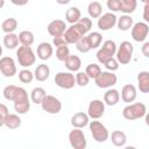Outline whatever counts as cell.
Wrapping results in <instances>:
<instances>
[{"instance_id":"6da1fadb","label":"cell","mask_w":149,"mask_h":149,"mask_svg":"<svg viewBox=\"0 0 149 149\" xmlns=\"http://www.w3.org/2000/svg\"><path fill=\"white\" fill-rule=\"evenodd\" d=\"M92 28V21L90 17H80L76 23H72L70 27L66 28V30L63 34V37L65 38L68 44H76V42L86 35Z\"/></svg>"},{"instance_id":"7a4b0ae2","label":"cell","mask_w":149,"mask_h":149,"mask_svg":"<svg viewBox=\"0 0 149 149\" xmlns=\"http://www.w3.org/2000/svg\"><path fill=\"white\" fill-rule=\"evenodd\" d=\"M14 109L17 114H26L30 109V99L28 97V92L23 88L17 86L16 93L13 99Z\"/></svg>"},{"instance_id":"3957f363","label":"cell","mask_w":149,"mask_h":149,"mask_svg":"<svg viewBox=\"0 0 149 149\" xmlns=\"http://www.w3.org/2000/svg\"><path fill=\"white\" fill-rule=\"evenodd\" d=\"M147 114V106L143 102H134L127 105L122 109V116L126 120L133 121L143 118Z\"/></svg>"},{"instance_id":"277c9868","label":"cell","mask_w":149,"mask_h":149,"mask_svg":"<svg viewBox=\"0 0 149 149\" xmlns=\"http://www.w3.org/2000/svg\"><path fill=\"white\" fill-rule=\"evenodd\" d=\"M16 58H17L19 65H21L22 68H29L34 65L36 61V55L33 51L31 47L21 45L16 50Z\"/></svg>"},{"instance_id":"5b68a950","label":"cell","mask_w":149,"mask_h":149,"mask_svg":"<svg viewBox=\"0 0 149 149\" xmlns=\"http://www.w3.org/2000/svg\"><path fill=\"white\" fill-rule=\"evenodd\" d=\"M133 52H134L133 44L129 41H123L120 43L119 47H116V51H115L116 61L119 62V64L126 65L132 61Z\"/></svg>"},{"instance_id":"8992f818","label":"cell","mask_w":149,"mask_h":149,"mask_svg":"<svg viewBox=\"0 0 149 149\" xmlns=\"http://www.w3.org/2000/svg\"><path fill=\"white\" fill-rule=\"evenodd\" d=\"M116 51V43L113 40H106L102 45H100L99 50L97 51V59L99 63L104 64L107 59L112 58Z\"/></svg>"},{"instance_id":"52a82bcc","label":"cell","mask_w":149,"mask_h":149,"mask_svg":"<svg viewBox=\"0 0 149 149\" xmlns=\"http://www.w3.org/2000/svg\"><path fill=\"white\" fill-rule=\"evenodd\" d=\"M88 127H90V130H91V134H92L93 139L97 142L101 143V142H105V141L108 140L109 133H108V129L106 128V126L102 125V122L97 121L94 119L93 121L88 122Z\"/></svg>"},{"instance_id":"ba28073f","label":"cell","mask_w":149,"mask_h":149,"mask_svg":"<svg viewBox=\"0 0 149 149\" xmlns=\"http://www.w3.org/2000/svg\"><path fill=\"white\" fill-rule=\"evenodd\" d=\"M55 84L61 87V88H64V90H70L72 88L74 85H76V78H74V74L70 71L65 72V71H61V72H57L55 78Z\"/></svg>"},{"instance_id":"9c48e42d","label":"cell","mask_w":149,"mask_h":149,"mask_svg":"<svg viewBox=\"0 0 149 149\" xmlns=\"http://www.w3.org/2000/svg\"><path fill=\"white\" fill-rule=\"evenodd\" d=\"M41 107L44 112L49 114H58L62 111V102L55 95L47 94L41 102Z\"/></svg>"},{"instance_id":"30bf717a","label":"cell","mask_w":149,"mask_h":149,"mask_svg":"<svg viewBox=\"0 0 149 149\" xmlns=\"http://www.w3.org/2000/svg\"><path fill=\"white\" fill-rule=\"evenodd\" d=\"M69 142L73 149H85L87 141L81 128H73L69 133Z\"/></svg>"},{"instance_id":"8fae6325","label":"cell","mask_w":149,"mask_h":149,"mask_svg":"<svg viewBox=\"0 0 149 149\" xmlns=\"http://www.w3.org/2000/svg\"><path fill=\"white\" fill-rule=\"evenodd\" d=\"M94 81L99 88H109L116 84L118 77L112 71H101L99 76L94 78Z\"/></svg>"},{"instance_id":"7c38bea8","label":"cell","mask_w":149,"mask_h":149,"mask_svg":"<svg viewBox=\"0 0 149 149\" xmlns=\"http://www.w3.org/2000/svg\"><path fill=\"white\" fill-rule=\"evenodd\" d=\"M0 72L7 78L15 76L17 72L15 61L9 56L0 57Z\"/></svg>"},{"instance_id":"4fadbf2b","label":"cell","mask_w":149,"mask_h":149,"mask_svg":"<svg viewBox=\"0 0 149 149\" xmlns=\"http://www.w3.org/2000/svg\"><path fill=\"white\" fill-rule=\"evenodd\" d=\"M132 29V37L135 42H144L147 40L149 33V26L147 22H136L133 24Z\"/></svg>"},{"instance_id":"5bb4252c","label":"cell","mask_w":149,"mask_h":149,"mask_svg":"<svg viewBox=\"0 0 149 149\" xmlns=\"http://www.w3.org/2000/svg\"><path fill=\"white\" fill-rule=\"evenodd\" d=\"M105 114V102L99 99H93L90 101L87 107V115L91 119H100Z\"/></svg>"},{"instance_id":"9a60e30c","label":"cell","mask_w":149,"mask_h":149,"mask_svg":"<svg viewBox=\"0 0 149 149\" xmlns=\"http://www.w3.org/2000/svg\"><path fill=\"white\" fill-rule=\"evenodd\" d=\"M116 20H118V17L113 12H108V13L101 14L98 17V28L100 30H102V31L109 30L116 24Z\"/></svg>"},{"instance_id":"2e32d148","label":"cell","mask_w":149,"mask_h":149,"mask_svg":"<svg viewBox=\"0 0 149 149\" xmlns=\"http://www.w3.org/2000/svg\"><path fill=\"white\" fill-rule=\"evenodd\" d=\"M66 23H65V21H63V20H59V19H56V20H52L49 24H48V27H47V30H48V33L52 36V37H55V36H62L63 34H64V31L66 30Z\"/></svg>"},{"instance_id":"e0dca14e","label":"cell","mask_w":149,"mask_h":149,"mask_svg":"<svg viewBox=\"0 0 149 149\" xmlns=\"http://www.w3.org/2000/svg\"><path fill=\"white\" fill-rule=\"evenodd\" d=\"M54 54L52 44L49 42H41L37 45V57L41 61H48Z\"/></svg>"},{"instance_id":"ac0fdd59","label":"cell","mask_w":149,"mask_h":149,"mask_svg":"<svg viewBox=\"0 0 149 149\" xmlns=\"http://www.w3.org/2000/svg\"><path fill=\"white\" fill-rule=\"evenodd\" d=\"M137 97V92H136V87L132 84H126L122 90H121V99L122 101L127 102V104H130L133 101H135Z\"/></svg>"},{"instance_id":"d6986e66","label":"cell","mask_w":149,"mask_h":149,"mask_svg":"<svg viewBox=\"0 0 149 149\" xmlns=\"http://www.w3.org/2000/svg\"><path fill=\"white\" fill-rule=\"evenodd\" d=\"M88 122H90V118L84 112L74 113L71 116V125L73 128H84L88 125Z\"/></svg>"},{"instance_id":"ffe728a7","label":"cell","mask_w":149,"mask_h":149,"mask_svg":"<svg viewBox=\"0 0 149 149\" xmlns=\"http://www.w3.org/2000/svg\"><path fill=\"white\" fill-rule=\"evenodd\" d=\"M120 101V93L118 90L109 87L105 93H104V102L105 105L108 106H115Z\"/></svg>"},{"instance_id":"44dd1931","label":"cell","mask_w":149,"mask_h":149,"mask_svg":"<svg viewBox=\"0 0 149 149\" xmlns=\"http://www.w3.org/2000/svg\"><path fill=\"white\" fill-rule=\"evenodd\" d=\"M64 65L70 72H77V71H79V69L81 66V59L78 56L70 54L66 57V59L64 61Z\"/></svg>"},{"instance_id":"7402d4cb","label":"cell","mask_w":149,"mask_h":149,"mask_svg":"<svg viewBox=\"0 0 149 149\" xmlns=\"http://www.w3.org/2000/svg\"><path fill=\"white\" fill-rule=\"evenodd\" d=\"M50 77V68L47 64H38L34 71V79L37 81H45Z\"/></svg>"},{"instance_id":"603a6c76","label":"cell","mask_w":149,"mask_h":149,"mask_svg":"<svg viewBox=\"0 0 149 149\" xmlns=\"http://www.w3.org/2000/svg\"><path fill=\"white\" fill-rule=\"evenodd\" d=\"M134 24V20L130 16V14H123L120 17H118L116 20V26L119 28V30L121 31H127L129 30Z\"/></svg>"},{"instance_id":"cb8c5ba5","label":"cell","mask_w":149,"mask_h":149,"mask_svg":"<svg viewBox=\"0 0 149 149\" xmlns=\"http://www.w3.org/2000/svg\"><path fill=\"white\" fill-rule=\"evenodd\" d=\"M137 86L142 93L149 92V72L141 71L137 74Z\"/></svg>"},{"instance_id":"d4e9b609","label":"cell","mask_w":149,"mask_h":149,"mask_svg":"<svg viewBox=\"0 0 149 149\" xmlns=\"http://www.w3.org/2000/svg\"><path fill=\"white\" fill-rule=\"evenodd\" d=\"M81 17V12L78 7H70L69 9H66L65 12V21L70 24L76 23L79 19Z\"/></svg>"},{"instance_id":"484cf974","label":"cell","mask_w":149,"mask_h":149,"mask_svg":"<svg viewBox=\"0 0 149 149\" xmlns=\"http://www.w3.org/2000/svg\"><path fill=\"white\" fill-rule=\"evenodd\" d=\"M111 141L115 147H125L127 142V135L121 130H114L111 134Z\"/></svg>"},{"instance_id":"4316f807","label":"cell","mask_w":149,"mask_h":149,"mask_svg":"<svg viewBox=\"0 0 149 149\" xmlns=\"http://www.w3.org/2000/svg\"><path fill=\"white\" fill-rule=\"evenodd\" d=\"M45 95H47V92L43 87H40V86L34 87L30 92V101L36 105H41V102Z\"/></svg>"},{"instance_id":"83f0119b","label":"cell","mask_w":149,"mask_h":149,"mask_svg":"<svg viewBox=\"0 0 149 149\" xmlns=\"http://www.w3.org/2000/svg\"><path fill=\"white\" fill-rule=\"evenodd\" d=\"M19 43V36L15 33H8L3 36V45L9 50L17 48Z\"/></svg>"},{"instance_id":"f1b7e54d","label":"cell","mask_w":149,"mask_h":149,"mask_svg":"<svg viewBox=\"0 0 149 149\" xmlns=\"http://www.w3.org/2000/svg\"><path fill=\"white\" fill-rule=\"evenodd\" d=\"M17 36H19V42L21 43V45L31 47L33 43L35 42V36H34L33 31H30V30H22Z\"/></svg>"},{"instance_id":"f546056e","label":"cell","mask_w":149,"mask_h":149,"mask_svg":"<svg viewBox=\"0 0 149 149\" xmlns=\"http://www.w3.org/2000/svg\"><path fill=\"white\" fill-rule=\"evenodd\" d=\"M87 13L90 17L92 19H98L102 14V6L99 1H92L87 6Z\"/></svg>"},{"instance_id":"4dcf8cb0","label":"cell","mask_w":149,"mask_h":149,"mask_svg":"<svg viewBox=\"0 0 149 149\" xmlns=\"http://www.w3.org/2000/svg\"><path fill=\"white\" fill-rule=\"evenodd\" d=\"M5 126L8 129H16L21 126V119L19 116V114H14V113H8L6 120H5Z\"/></svg>"},{"instance_id":"1f68e13d","label":"cell","mask_w":149,"mask_h":149,"mask_svg":"<svg viewBox=\"0 0 149 149\" xmlns=\"http://www.w3.org/2000/svg\"><path fill=\"white\" fill-rule=\"evenodd\" d=\"M16 28H17V20L14 17H8V19L3 20L1 23V29L5 34L14 33L16 30Z\"/></svg>"},{"instance_id":"d6a6232c","label":"cell","mask_w":149,"mask_h":149,"mask_svg":"<svg viewBox=\"0 0 149 149\" xmlns=\"http://www.w3.org/2000/svg\"><path fill=\"white\" fill-rule=\"evenodd\" d=\"M87 38H88L91 49H97V48H99V47L101 45V42H102V35H101L99 31L90 33V34L87 35Z\"/></svg>"},{"instance_id":"836d02e7","label":"cell","mask_w":149,"mask_h":149,"mask_svg":"<svg viewBox=\"0 0 149 149\" xmlns=\"http://www.w3.org/2000/svg\"><path fill=\"white\" fill-rule=\"evenodd\" d=\"M137 7V0H121L120 12L125 14H132Z\"/></svg>"},{"instance_id":"e575fe53","label":"cell","mask_w":149,"mask_h":149,"mask_svg":"<svg viewBox=\"0 0 149 149\" xmlns=\"http://www.w3.org/2000/svg\"><path fill=\"white\" fill-rule=\"evenodd\" d=\"M76 48L79 52H83V54H86L90 50H92L91 45H90V42H88V38H87V35H84L83 37H80L76 42Z\"/></svg>"},{"instance_id":"d590c367","label":"cell","mask_w":149,"mask_h":149,"mask_svg":"<svg viewBox=\"0 0 149 149\" xmlns=\"http://www.w3.org/2000/svg\"><path fill=\"white\" fill-rule=\"evenodd\" d=\"M100 72H101V68H100L98 64H95V63H90V64L86 65V68H85V73L90 77V79H91V78H92V79L97 78Z\"/></svg>"},{"instance_id":"8d00e7d4","label":"cell","mask_w":149,"mask_h":149,"mask_svg":"<svg viewBox=\"0 0 149 149\" xmlns=\"http://www.w3.org/2000/svg\"><path fill=\"white\" fill-rule=\"evenodd\" d=\"M19 80L23 84H29L34 80V72H31L28 69H22L19 72Z\"/></svg>"},{"instance_id":"74e56055","label":"cell","mask_w":149,"mask_h":149,"mask_svg":"<svg viewBox=\"0 0 149 149\" xmlns=\"http://www.w3.org/2000/svg\"><path fill=\"white\" fill-rule=\"evenodd\" d=\"M69 55H70V49H69L68 44L57 47V49H56V58H57L58 61L64 62Z\"/></svg>"},{"instance_id":"f35d334b","label":"cell","mask_w":149,"mask_h":149,"mask_svg":"<svg viewBox=\"0 0 149 149\" xmlns=\"http://www.w3.org/2000/svg\"><path fill=\"white\" fill-rule=\"evenodd\" d=\"M16 90H17V86L16 85H7L3 91H2V94H3V98L8 101H13L14 99V95L16 93Z\"/></svg>"},{"instance_id":"ab89813d","label":"cell","mask_w":149,"mask_h":149,"mask_svg":"<svg viewBox=\"0 0 149 149\" xmlns=\"http://www.w3.org/2000/svg\"><path fill=\"white\" fill-rule=\"evenodd\" d=\"M74 78H76V84L81 86V87L87 86V84L90 81V77L83 71H77V74L74 76Z\"/></svg>"},{"instance_id":"60d3db41","label":"cell","mask_w":149,"mask_h":149,"mask_svg":"<svg viewBox=\"0 0 149 149\" xmlns=\"http://www.w3.org/2000/svg\"><path fill=\"white\" fill-rule=\"evenodd\" d=\"M104 65H105V68H106L107 71L114 72V71H116V70L119 69V65H120V64H119V62L116 61V58L112 57V58L107 59V61L104 63Z\"/></svg>"},{"instance_id":"b9f144b4","label":"cell","mask_w":149,"mask_h":149,"mask_svg":"<svg viewBox=\"0 0 149 149\" xmlns=\"http://www.w3.org/2000/svg\"><path fill=\"white\" fill-rule=\"evenodd\" d=\"M106 5H107V8L113 13L120 12L121 9V0H107Z\"/></svg>"},{"instance_id":"7bdbcfd3","label":"cell","mask_w":149,"mask_h":149,"mask_svg":"<svg viewBox=\"0 0 149 149\" xmlns=\"http://www.w3.org/2000/svg\"><path fill=\"white\" fill-rule=\"evenodd\" d=\"M8 107L5 105V104H1L0 102V128L2 126H5V120L8 115Z\"/></svg>"},{"instance_id":"ee69618b","label":"cell","mask_w":149,"mask_h":149,"mask_svg":"<svg viewBox=\"0 0 149 149\" xmlns=\"http://www.w3.org/2000/svg\"><path fill=\"white\" fill-rule=\"evenodd\" d=\"M52 44H54L55 47H61V45H65V44H68V43H66L65 38H64L63 35H62V36H55V37L52 38Z\"/></svg>"},{"instance_id":"f6af8a7d","label":"cell","mask_w":149,"mask_h":149,"mask_svg":"<svg viewBox=\"0 0 149 149\" xmlns=\"http://www.w3.org/2000/svg\"><path fill=\"white\" fill-rule=\"evenodd\" d=\"M141 51H142V54H143L144 57H149V42H146V41H144Z\"/></svg>"},{"instance_id":"bcb514c9","label":"cell","mask_w":149,"mask_h":149,"mask_svg":"<svg viewBox=\"0 0 149 149\" xmlns=\"http://www.w3.org/2000/svg\"><path fill=\"white\" fill-rule=\"evenodd\" d=\"M143 19L146 22L149 21V3H144V8H143Z\"/></svg>"},{"instance_id":"7dc6e473","label":"cell","mask_w":149,"mask_h":149,"mask_svg":"<svg viewBox=\"0 0 149 149\" xmlns=\"http://www.w3.org/2000/svg\"><path fill=\"white\" fill-rule=\"evenodd\" d=\"M10 2L15 6H24L29 2V0H10Z\"/></svg>"},{"instance_id":"c3c4849f","label":"cell","mask_w":149,"mask_h":149,"mask_svg":"<svg viewBox=\"0 0 149 149\" xmlns=\"http://www.w3.org/2000/svg\"><path fill=\"white\" fill-rule=\"evenodd\" d=\"M71 0H56V2L58 3V5H66V3H69Z\"/></svg>"},{"instance_id":"681fc988","label":"cell","mask_w":149,"mask_h":149,"mask_svg":"<svg viewBox=\"0 0 149 149\" xmlns=\"http://www.w3.org/2000/svg\"><path fill=\"white\" fill-rule=\"evenodd\" d=\"M5 6V0H0V9Z\"/></svg>"},{"instance_id":"f907efd6","label":"cell","mask_w":149,"mask_h":149,"mask_svg":"<svg viewBox=\"0 0 149 149\" xmlns=\"http://www.w3.org/2000/svg\"><path fill=\"white\" fill-rule=\"evenodd\" d=\"M141 2H143V3H148L149 2V0H140Z\"/></svg>"},{"instance_id":"816d5d0a","label":"cell","mask_w":149,"mask_h":149,"mask_svg":"<svg viewBox=\"0 0 149 149\" xmlns=\"http://www.w3.org/2000/svg\"><path fill=\"white\" fill-rule=\"evenodd\" d=\"M2 56V47H1V44H0V57Z\"/></svg>"}]
</instances>
